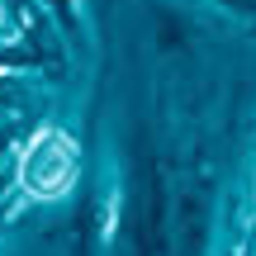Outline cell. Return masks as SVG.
I'll use <instances>...</instances> for the list:
<instances>
[{
	"label": "cell",
	"mask_w": 256,
	"mask_h": 256,
	"mask_svg": "<svg viewBox=\"0 0 256 256\" xmlns=\"http://www.w3.org/2000/svg\"><path fill=\"white\" fill-rule=\"evenodd\" d=\"M19 176H24V190L28 194H43V200L62 194L66 185H72V176H76V147H72V138L57 133V128L38 133L34 147L24 152Z\"/></svg>",
	"instance_id": "6da1fadb"
}]
</instances>
